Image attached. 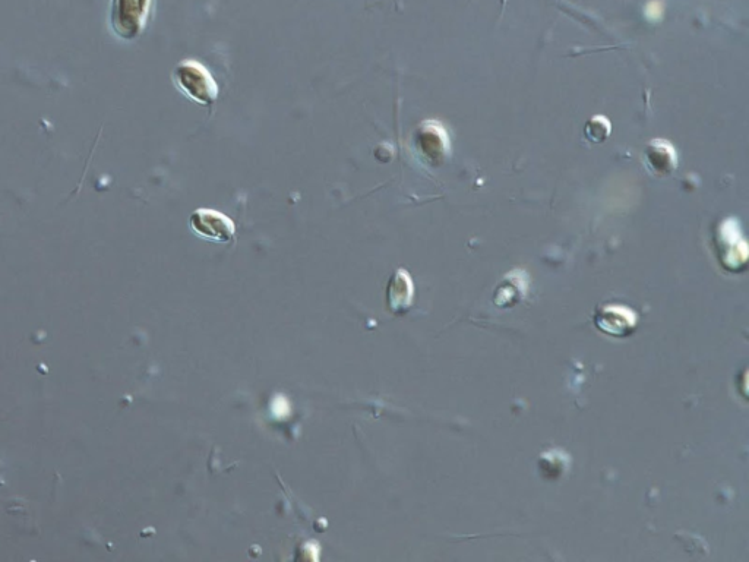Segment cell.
<instances>
[{"label":"cell","instance_id":"6da1fadb","mask_svg":"<svg viewBox=\"0 0 749 562\" xmlns=\"http://www.w3.org/2000/svg\"><path fill=\"white\" fill-rule=\"evenodd\" d=\"M173 82L189 100L211 106L218 97V85L213 75L197 61H183L173 71Z\"/></svg>","mask_w":749,"mask_h":562},{"label":"cell","instance_id":"ba28073f","mask_svg":"<svg viewBox=\"0 0 749 562\" xmlns=\"http://www.w3.org/2000/svg\"><path fill=\"white\" fill-rule=\"evenodd\" d=\"M612 132V125L605 116H593L584 126V135L592 144H602L608 140Z\"/></svg>","mask_w":749,"mask_h":562},{"label":"cell","instance_id":"7a4b0ae2","mask_svg":"<svg viewBox=\"0 0 749 562\" xmlns=\"http://www.w3.org/2000/svg\"><path fill=\"white\" fill-rule=\"evenodd\" d=\"M151 0H112L110 27L122 40L137 39L144 30Z\"/></svg>","mask_w":749,"mask_h":562},{"label":"cell","instance_id":"5b68a950","mask_svg":"<svg viewBox=\"0 0 749 562\" xmlns=\"http://www.w3.org/2000/svg\"><path fill=\"white\" fill-rule=\"evenodd\" d=\"M597 328L612 337H627L637 327V315L632 309L622 305L600 306L594 317Z\"/></svg>","mask_w":749,"mask_h":562},{"label":"cell","instance_id":"52a82bcc","mask_svg":"<svg viewBox=\"0 0 749 562\" xmlns=\"http://www.w3.org/2000/svg\"><path fill=\"white\" fill-rule=\"evenodd\" d=\"M723 227H725V233H720V243H723V245H729V251L723 252V254L720 255V257H722L720 260L723 261V265H725L726 268L736 271L741 268L742 264H745V261H747V248H745V245L736 248V245H739V243H744L741 236H739L738 229L733 233L735 236L730 238L728 221H726V224Z\"/></svg>","mask_w":749,"mask_h":562},{"label":"cell","instance_id":"277c9868","mask_svg":"<svg viewBox=\"0 0 749 562\" xmlns=\"http://www.w3.org/2000/svg\"><path fill=\"white\" fill-rule=\"evenodd\" d=\"M414 147L420 159L432 166H439L450 153L447 132L438 122H423L414 134Z\"/></svg>","mask_w":749,"mask_h":562},{"label":"cell","instance_id":"3957f363","mask_svg":"<svg viewBox=\"0 0 749 562\" xmlns=\"http://www.w3.org/2000/svg\"><path fill=\"white\" fill-rule=\"evenodd\" d=\"M189 227L198 238L214 243H232L236 226L232 219L211 208H198L189 219Z\"/></svg>","mask_w":749,"mask_h":562},{"label":"cell","instance_id":"8992f818","mask_svg":"<svg viewBox=\"0 0 749 562\" xmlns=\"http://www.w3.org/2000/svg\"><path fill=\"white\" fill-rule=\"evenodd\" d=\"M644 161L650 172L660 178L671 176L678 167V154L669 141L654 140L649 142L644 151Z\"/></svg>","mask_w":749,"mask_h":562}]
</instances>
